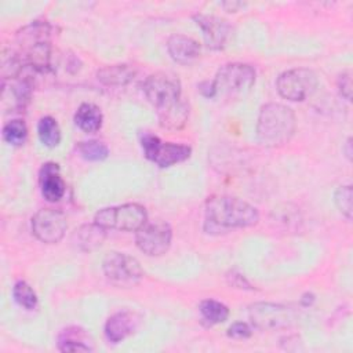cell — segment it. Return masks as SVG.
<instances>
[{"mask_svg": "<svg viewBox=\"0 0 353 353\" xmlns=\"http://www.w3.org/2000/svg\"><path fill=\"white\" fill-rule=\"evenodd\" d=\"M51 36L52 28L46 21H34L17 33V44L21 61L39 73L51 69Z\"/></svg>", "mask_w": 353, "mask_h": 353, "instance_id": "obj_1", "label": "cell"}, {"mask_svg": "<svg viewBox=\"0 0 353 353\" xmlns=\"http://www.w3.org/2000/svg\"><path fill=\"white\" fill-rule=\"evenodd\" d=\"M296 119L291 108L281 103H266L262 106L258 123V141L268 148H277L287 143L295 132Z\"/></svg>", "mask_w": 353, "mask_h": 353, "instance_id": "obj_2", "label": "cell"}, {"mask_svg": "<svg viewBox=\"0 0 353 353\" xmlns=\"http://www.w3.org/2000/svg\"><path fill=\"white\" fill-rule=\"evenodd\" d=\"M207 221L221 228H247L258 222V210L232 196H212L205 203Z\"/></svg>", "mask_w": 353, "mask_h": 353, "instance_id": "obj_3", "label": "cell"}, {"mask_svg": "<svg viewBox=\"0 0 353 353\" xmlns=\"http://www.w3.org/2000/svg\"><path fill=\"white\" fill-rule=\"evenodd\" d=\"M255 83V70L247 63H228L222 66L212 80L215 95L234 99L245 95Z\"/></svg>", "mask_w": 353, "mask_h": 353, "instance_id": "obj_4", "label": "cell"}, {"mask_svg": "<svg viewBox=\"0 0 353 353\" xmlns=\"http://www.w3.org/2000/svg\"><path fill=\"white\" fill-rule=\"evenodd\" d=\"M143 92L160 113L181 102V81L170 72H156L145 80Z\"/></svg>", "mask_w": 353, "mask_h": 353, "instance_id": "obj_5", "label": "cell"}, {"mask_svg": "<svg viewBox=\"0 0 353 353\" xmlns=\"http://www.w3.org/2000/svg\"><path fill=\"white\" fill-rule=\"evenodd\" d=\"M146 221V210L135 203L102 208L95 214V223L105 229L137 232Z\"/></svg>", "mask_w": 353, "mask_h": 353, "instance_id": "obj_6", "label": "cell"}, {"mask_svg": "<svg viewBox=\"0 0 353 353\" xmlns=\"http://www.w3.org/2000/svg\"><path fill=\"white\" fill-rule=\"evenodd\" d=\"M319 85L317 74L307 68H295L283 72L277 81L276 87L279 94L288 101H305L310 97Z\"/></svg>", "mask_w": 353, "mask_h": 353, "instance_id": "obj_7", "label": "cell"}, {"mask_svg": "<svg viewBox=\"0 0 353 353\" xmlns=\"http://www.w3.org/2000/svg\"><path fill=\"white\" fill-rule=\"evenodd\" d=\"M252 325L262 331H274L288 328L296 321L294 309L270 302H256L248 310Z\"/></svg>", "mask_w": 353, "mask_h": 353, "instance_id": "obj_8", "label": "cell"}, {"mask_svg": "<svg viewBox=\"0 0 353 353\" xmlns=\"http://www.w3.org/2000/svg\"><path fill=\"white\" fill-rule=\"evenodd\" d=\"M102 269L108 281L117 287H132L143 277L139 262L124 252H110L106 255Z\"/></svg>", "mask_w": 353, "mask_h": 353, "instance_id": "obj_9", "label": "cell"}, {"mask_svg": "<svg viewBox=\"0 0 353 353\" xmlns=\"http://www.w3.org/2000/svg\"><path fill=\"white\" fill-rule=\"evenodd\" d=\"M141 145L145 153V157L157 164L159 167H171L176 163H182L189 159L192 149L188 145L163 142L159 137L145 132L141 137Z\"/></svg>", "mask_w": 353, "mask_h": 353, "instance_id": "obj_10", "label": "cell"}, {"mask_svg": "<svg viewBox=\"0 0 353 353\" xmlns=\"http://www.w3.org/2000/svg\"><path fill=\"white\" fill-rule=\"evenodd\" d=\"M172 230L168 223L154 221L143 223L135 234L137 247L149 256H159L167 252L171 245Z\"/></svg>", "mask_w": 353, "mask_h": 353, "instance_id": "obj_11", "label": "cell"}, {"mask_svg": "<svg viewBox=\"0 0 353 353\" xmlns=\"http://www.w3.org/2000/svg\"><path fill=\"white\" fill-rule=\"evenodd\" d=\"M68 229L66 216L55 208H41L32 218V232L37 240L46 244H55L62 240Z\"/></svg>", "mask_w": 353, "mask_h": 353, "instance_id": "obj_12", "label": "cell"}, {"mask_svg": "<svg viewBox=\"0 0 353 353\" xmlns=\"http://www.w3.org/2000/svg\"><path fill=\"white\" fill-rule=\"evenodd\" d=\"M193 18L203 30L207 47L211 50H221L226 46V41L230 36V26L225 19L207 14H197Z\"/></svg>", "mask_w": 353, "mask_h": 353, "instance_id": "obj_13", "label": "cell"}, {"mask_svg": "<svg viewBox=\"0 0 353 353\" xmlns=\"http://www.w3.org/2000/svg\"><path fill=\"white\" fill-rule=\"evenodd\" d=\"M141 323V316L135 312H117L112 314L105 324V335L109 342L119 343L132 335Z\"/></svg>", "mask_w": 353, "mask_h": 353, "instance_id": "obj_14", "label": "cell"}, {"mask_svg": "<svg viewBox=\"0 0 353 353\" xmlns=\"http://www.w3.org/2000/svg\"><path fill=\"white\" fill-rule=\"evenodd\" d=\"M39 182L41 194L48 201H58L65 194V182L61 176L59 165L57 163H46L40 168Z\"/></svg>", "mask_w": 353, "mask_h": 353, "instance_id": "obj_15", "label": "cell"}, {"mask_svg": "<svg viewBox=\"0 0 353 353\" xmlns=\"http://www.w3.org/2000/svg\"><path fill=\"white\" fill-rule=\"evenodd\" d=\"M170 57L178 63H190L200 55L199 43L185 34H172L167 41Z\"/></svg>", "mask_w": 353, "mask_h": 353, "instance_id": "obj_16", "label": "cell"}, {"mask_svg": "<svg viewBox=\"0 0 353 353\" xmlns=\"http://www.w3.org/2000/svg\"><path fill=\"white\" fill-rule=\"evenodd\" d=\"M106 229L99 226L98 223H87L81 225L74 232V243L76 245L85 252L94 251L98 247L102 245L105 237H106Z\"/></svg>", "mask_w": 353, "mask_h": 353, "instance_id": "obj_17", "label": "cell"}, {"mask_svg": "<svg viewBox=\"0 0 353 353\" xmlns=\"http://www.w3.org/2000/svg\"><path fill=\"white\" fill-rule=\"evenodd\" d=\"M135 76V70L125 63H117V65H108L101 68L97 72L98 80L110 87H121L128 84Z\"/></svg>", "mask_w": 353, "mask_h": 353, "instance_id": "obj_18", "label": "cell"}, {"mask_svg": "<svg viewBox=\"0 0 353 353\" xmlns=\"http://www.w3.org/2000/svg\"><path fill=\"white\" fill-rule=\"evenodd\" d=\"M102 112L94 103H81L74 113L76 125L84 132H97L102 127Z\"/></svg>", "mask_w": 353, "mask_h": 353, "instance_id": "obj_19", "label": "cell"}, {"mask_svg": "<svg viewBox=\"0 0 353 353\" xmlns=\"http://www.w3.org/2000/svg\"><path fill=\"white\" fill-rule=\"evenodd\" d=\"M87 342L84 330L70 327L61 332L58 338V347L61 352H91L92 347Z\"/></svg>", "mask_w": 353, "mask_h": 353, "instance_id": "obj_20", "label": "cell"}, {"mask_svg": "<svg viewBox=\"0 0 353 353\" xmlns=\"http://www.w3.org/2000/svg\"><path fill=\"white\" fill-rule=\"evenodd\" d=\"M159 114V121L163 128L167 130H179L182 128L189 117V108L186 102L181 101L175 106L157 113Z\"/></svg>", "mask_w": 353, "mask_h": 353, "instance_id": "obj_21", "label": "cell"}, {"mask_svg": "<svg viewBox=\"0 0 353 353\" xmlns=\"http://www.w3.org/2000/svg\"><path fill=\"white\" fill-rule=\"evenodd\" d=\"M199 312H200L203 320H205L210 325L223 323L229 317L228 306L215 299L201 301L199 305Z\"/></svg>", "mask_w": 353, "mask_h": 353, "instance_id": "obj_22", "label": "cell"}, {"mask_svg": "<svg viewBox=\"0 0 353 353\" xmlns=\"http://www.w3.org/2000/svg\"><path fill=\"white\" fill-rule=\"evenodd\" d=\"M37 135L44 146L55 148L61 141V130L57 120L51 116L41 117L37 123Z\"/></svg>", "mask_w": 353, "mask_h": 353, "instance_id": "obj_23", "label": "cell"}, {"mask_svg": "<svg viewBox=\"0 0 353 353\" xmlns=\"http://www.w3.org/2000/svg\"><path fill=\"white\" fill-rule=\"evenodd\" d=\"M77 150L80 156L90 161H101L105 160L109 154L108 146L101 141H84L77 145Z\"/></svg>", "mask_w": 353, "mask_h": 353, "instance_id": "obj_24", "label": "cell"}, {"mask_svg": "<svg viewBox=\"0 0 353 353\" xmlns=\"http://www.w3.org/2000/svg\"><path fill=\"white\" fill-rule=\"evenodd\" d=\"M12 296L19 306H22L28 310H32L37 306V295L26 281L21 280L14 284Z\"/></svg>", "mask_w": 353, "mask_h": 353, "instance_id": "obj_25", "label": "cell"}, {"mask_svg": "<svg viewBox=\"0 0 353 353\" xmlns=\"http://www.w3.org/2000/svg\"><path fill=\"white\" fill-rule=\"evenodd\" d=\"M28 128L22 120H11L3 127V139L10 145L19 146L26 141Z\"/></svg>", "mask_w": 353, "mask_h": 353, "instance_id": "obj_26", "label": "cell"}, {"mask_svg": "<svg viewBox=\"0 0 353 353\" xmlns=\"http://www.w3.org/2000/svg\"><path fill=\"white\" fill-rule=\"evenodd\" d=\"M338 210L347 218H352V186H339L334 196Z\"/></svg>", "mask_w": 353, "mask_h": 353, "instance_id": "obj_27", "label": "cell"}, {"mask_svg": "<svg viewBox=\"0 0 353 353\" xmlns=\"http://www.w3.org/2000/svg\"><path fill=\"white\" fill-rule=\"evenodd\" d=\"M251 334H252L251 327L243 321L233 323L228 330V335L234 339H245V338H250Z\"/></svg>", "mask_w": 353, "mask_h": 353, "instance_id": "obj_28", "label": "cell"}, {"mask_svg": "<svg viewBox=\"0 0 353 353\" xmlns=\"http://www.w3.org/2000/svg\"><path fill=\"white\" fill-rule=\"evenodd\" d=\"M338 88L341 95L350 101L352 99V74L350 72H343L338 79Z\"/></svg>", "mask_w": 353, "mask_h": 353, "instance_id": "obj_29", "label": "cell"}, {"mask_svg": "<svg viewBox=\"0 0 353 353\" xmlns=\"http://www.w3.org/2000/svg\"><path fill=\"white\" fill-rule=\"evenodd\" d=\"M228 279H229V283H230L232 285L237 287V288H251L250 283L244 279V276L240 274V273H237V272H234V270L232 272L230 276H228Z\"/></svg>", "mask_w": 353, "mask_h": 353, "instance_id": "obj_30", "label": "cell"}, {"mask_svg": "<svg viewBox=\"0 0 353 353\" xmlns=\"http://www.w3.org/2000/svg\"><path fill=\"white\" fill-rule=\"evenodd\" d=\"M199 90H200V92H201L204 97H207V98H212V97H215V91H214L212 81H211V83H210V81H204V83H201V84L199 85Z\"/></svg>", "mask_w": 353, "mask_h": 353, "instance_id": "obj_31", "label": "cell"}, {"mask_svg": "<svg viewBox=\"0 0 353 353\" xmlns=\"http://www.w3.org/2000/svg\"><path fill=\"white\" fill-rule=\"evenodd\" d=\"M342 150H343L345 156L347 157V160H352V153H353V150H352V138H347V141H346L345 146L342 148Z\"/></svg>", "mask_w": 353, "mask_h": 353, "instance_id": "obj_32", "label": "cell"}, {"mask_svg": "<svg viewBox=\"0 0 353 353\" xmlns=\"http://www.w3.org/2000/svg\"><path fill=\"white\" fill-rule=\"evenodd\" d=\"M222 6H223L228 11L232 12V11H236L239 7H243L244 4H243V3H223Z\"/></svg>", "mask_w": 353, "mask_h": 353, "instance_id": "obj_33", "label": "cell"}]
</instances>
